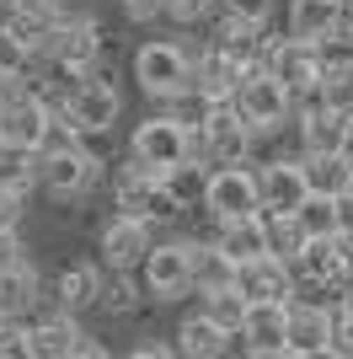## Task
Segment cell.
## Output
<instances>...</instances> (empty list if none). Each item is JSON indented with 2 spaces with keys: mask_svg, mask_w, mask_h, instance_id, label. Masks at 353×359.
Returning <instances> with one entry per match:
<instances>
[{
  "mask_svg": "<svg viewBox=\"0 0 353 359\" xmlns=\"http://www.w3.org/2000/svg\"><path fill=\"white\" fill-rule=\"evenodd\" d=\"M338 22H342V0H289L284 6V32L305 38V43H321L326 32H338Z\"/></svg>",
  "mask_w": 353,
  "mask_h": 359,
  "instance_id": "24",
  "label": "cell"
},
{
  "mask_svg": "<svg viewBox=\"0 0 353 359\" xmlns=\"http://www.w3.org/2000/svg\"><path fill=\"white\" fill-rule=\"evenodd\" d=\"M193 140H198V123H188L182 113H172V107H155L150 118L134 123L129 156L139 166H150V172H166V166H176V161L193 156Z\"/></svg>",
  "mask_w": 353,
  "mask_h": 359,
  "instance_id": "9",
  "label": "cell"
},
{
  "mask_svg": "<svg viewBox=\"0 0 353 359\" xmlns=\"http://www.w3.org/2000/svg\"><path fill=\"white\" fill-rule=\"evenodd\" d=\"M97 311L113 316V322H134V316H145V311H150V295H145V279H139V269H107Z\"/></svg>",
  "mask_w": 353,
  "mask_h": 359,
  "instance_id": "20",
  "label": "cell"
},
{
  "mask_svg": "<svg viewBox=\"0 0 353 359\" xmlns=\"http://www.w3.org/2000/svg\"><path fill=\"white\" fill-rule=\"evenodd\" d=\"M193 247H198V236H155V247L145 252V263H139V279H145V295L150 306H182V300L193 295Z\"/></svg>",
  "mask_w": 353,
  "mask_h": 359,
  "instance_id": "8",
  "label": "cell"
},
{
  "mask_svg": "<svg viewBox=\"0 0 353 359\" xmlns=\"http://www.w3.org/2000/svg\"><path fill=\"white\" fill-rule=\"evenodd\" d=\"M230 102H235V113L251 123L257 140H284L289 123H294V91L284 86L268 65H247V75H241V86H235Z\"/></svg>",
  "mask_w": 353,
  "mask_h": 359,
  "instance_id": "3",
  "label": "cell"
},
{
  "mask_svg": "<svg viewBox=\"0 0 353 359\" xmlns=\"http://www.w3.org/2000/svg\"><path fill=\"white\" fill-rule=\"evenodd\" d=\"M38 300H43V273L32 269L27 257L11 263V269H0V316H22L27 322L38 311Z\"/></svg>",
  "mask_w": 353,
  "mask_h": 359,
  "instance_id": "27",
  "label": "cell"
},
{
  "mask_svg": "<svg viewBox=\"0 0 353 359\" xmlns=\"http://www.w3.org/2000/svg\"><path fill=\"white\" fill-rule=\"evenodd\" d=\"M54 123H59V107H54V91L43 86H22L16 102L0 113V145L6 150H22V156H38V150L54 140Z\"/></svg>",
  "mask_w": 353,
  "mask_h": 359,
  "instance_id": "10",
  "label": "cell"
},
{
  "mask_svg": "<svg viewBox=\"0 0 353 359\" xmlns=\"http://www.w3.org/2000/svg\"><path fill=\"white\" fill-rule=\"evenodd\" d=\"M59 16H64V0H11V11H6V27L22 38V43L38 54L43 38L59 27Z\"/></svg>",
  "mask_w": 353,
  "mask_h": 359,
  "instance_id": "26",
  "label": "cell"
},
{
  "mask_svg": "<svg viewBox=\"0 0 353 359\" xmlns=\"http://www.w3.org/2000/svg\"><path fill=\"white\" fill-rule=\"evenodd\" d=\"M198 140H204L209 166L257 161V135H251V123L235 113V102H204V113H198Z\"/></svg>",
  "mask_w": 353,
  "mask_h": 359,
  "instance_id": "11",
  "label": "cell"
},
{
  "mask_svg": "<svg viewBox=\"0 0 353 359\" xmlns=\"http://www.w3.org/2000/svg\"><path fill=\"white\" fill-rule=\"evenodd\" d=\"M209 241L225 247L235 263H247V257H257V252H273V247H268V215L263 210L235 215V220H214V236Z\"/></svg>",
  "mask_w": 353,
  "mask_h": 359,
  "instance_id": "21",
  "label": "cell"
},
{
  "mask_svg": "<svg viewBox=\"0 0 353 359\" xmlns=\"http://www.w3.org/2000/svg\"><path fill=\"white\" fill-rule=\"evenodd\" d=\"M241 75H247V65L235 60V54H225V48L209 43V54L198 60V75H193V91H198L204 102H230L235 86H241Z\"/></svg>",
  "mask_w": 353,
  "mask_h": 359,
  "instance_id": "23",
  "label": "cell"
},
{
  "mask_svg": "<svg viewBox=\"0 0 353 359\" xmlns=\"http://www.w3.org/2000/svg\"><path fill=\"white\" fill-rule=\"evenodd\" d=\"M235 273H241V263H235L225 247H214L209 236H198V247H193V295L235 285Z\"/></svg>",
  "mask_w": 353,
  "mask_h": 359,
  "instance_id": "28",
  "label": "cell"
},
{
  "mask_svg": "<svg viewBox=\"0 0 353 359\" xmlns=\"http://www.w3.org/2000/svg\"><path fill=\"white\" fill-rule=\"evenodd\" d=\"M338 354L353 359V290L338 300Z\"/></svg>",
  "mask_w": 353,
  "mask_h": 359,
  "instance_id": "40",
  "label": "cell"
},
{
  "mask_svg": "<svg viewBox=\"0 0 353 359\" xmlns=\"http://www.w3.org/2000/svg\"><path fill=\"white\" fill-rule=\"evenodd\" d=\"M263 210V194H257V166H209V188H204V215L214 220H235V215Z\"/></svg>",
  "mask_w": 353,
  "mask_h": 359,
  "instance_id": "13",
  "label": "cell"
},
{
  "mask_svg": "<svg viewBox=\"0 0 353 359\" xmlns=\"http://www.w3.org/2000/svg\"><path fill=\"white\" fill-rule=\"evenodd\" d=\"M129 354L134 359H172L176 354V338H145V344H134Z\"/></svg>",
  "mask_w": 353,
  "mask_h": 359,
  "instance_id": "41",
  "label": "cell"
},
{
  "mask_svg": "<svg viewBox=\"0 0 353 359\" xmlns=\"http://www.w3.org/2000/svg\"><path fill=\"white\" fill-rule=\"evenodd\" d=\"M220 6L241 22H273V11H279V0H220Z\"/></svg>",
  "mask_w": 353,
  "mask_h": 359,
  "instance_id": "38",
  "label": "cell"
},
{
  "mask_svg": "<svg viewBox=\"0 0 353 359\" xmlns=\"http://www.w3.org/2000/svg\"><path fill=\"white\" fill-rule=\"evenodd\" d=\"M316 97H321L326 107H338L342 118H353V65H326Z\"/></svg>",
  "mask_w": 353,
  "mask_h": 359,
  "instance_id": "33",
  "label": "cell"
},
{
  "mask_svg": "<svg viewBox=\"0 0 353 359\" xmlns=\"http://www.w3.org/2000/svg\"><path fill=\"white\" fill-rule=\"evenodd\" d=\"M32 65H38V54H32V48L22 43L6 22H0V75H22V81H27Z\"/></svg>",
  "mask_w": 353,
  "mask_h": 359,
  "instance_id": "34",
  "label": "cell"
},
{
  "mask_svg": "<svg viewBox=\"0 0 353 359\" xmlns=\"http://www.w3.org/2000/svg\"><path fill=\"white\" fill-rule=\"evenodd\" d=\"M166 182V194L176 198V210L193 215V210H204V188H209V161H198V156H188V161H176L161 172Z\"/></svg>",
  "mask_w": 353,
  "mask_h": 359,
  "instance_id": "29",
  "label": "cell"
},
{
  "mask_svg": "<svg viewBox=\"0 0 353 359\" xmlns=\"http://www.w3.org/2000/svg\"><path fill=\"white\" fill-rule=\"evenodd\" d=\"M294 215L305 225V236H338L342 231V215H338V198L332 194H305Z\"/></svg>",
  "mask_w": 353,
  "mask_h": 359,
  "instance_id": "31",
  "label": "cell"
},
{
  "mask_svg": "<svg viewBox=\"0 0 353 359\" xmlns=\"http://www.w3.org/2000/svg\"><path fill=\"white\" fill-rule=\"evenodd\" d=\"M263 215H268V210H263ZM305 241H310V236H305V225H300V215H294V210L268 215V247H273L279 257H289V263H294Z\"/></svg>",
  "mask_w": 353,
  "mask_h": 359,
  "instance_id": "32",
  "label": "cell"
},
{
  "mask_svg": "<svg viewBox=\"0 0 353 359\" xmlns=\"http://www.w3.org/2000/svg\"><path fill=\"white\" fill-rule=\"evenodd\" d=\"M235 285L247 290L251 300H289L294 295V263L279 252H257L241 263V273H235Z\"/></svg>",
  "mask_w": 353,
  "mask_h": 359,
  "instance_id": "19",
  "label": "cell"
},
{
  "mask_svg": "<svg viewBox=\"0 0 353 359\" xmlns=\"http://www.w3.org/2000/svg\"><path fill=\"white\" fill-rule=\"evenodd\" d=\"M193 75H198V70H193L182 38H150V43L134 48V81H139V91H145L155 107L188 97V91H193Z\"/></svg>",
  "mask_w": 353,
  "mask_h": 359,
  "instance_id": "6",
  "label": "cell"
},
{
  "mask_svg": "<svg viewBox=\"0 0 353 359\" xmlns=\"http://www.w3.org/2000/svg\"><path fill=\"white\" fill-rule=\"evenodd\" d=\"M107 182V156L86 135H54L38 150V188L54 204H81Z\"/></svg>",
  "mask_w": 353,
  "mask_h": 359,
  "instance_id": "1",
  "label": "cell"
},
{
  "mask_svg": "<svg viewBox=\"0 0 353 359\" xmlns=\"http://www.w3.org/2000/svg\"><path fill=\"white\" fill-rule=\"evenodd\" d=\"M257 194H263V210L268 215L300 210V198L310 194L305 172H300V150H273V156L257 161Z\"/></svg>",
  "mask_w": 353,
  "mask_h": 359,
  "instance_id": "16",
  "label": "cell"
},
{
  "mask_svg": "<svg viewBox=\"0 0 353 359\" xmlns=\"http://www.w3.org/2000/svg\"><path fill=\"white\" fill-rule=\"evenodd\" d=\"M27 86V81H22V75H0V113H6V107L16 102V91Z\"/></svg>",
  "mask_w": 353,
  "mask_h": 359,
  "instance_id": "42",
  "label": "cell"
},
{
  "mask_svg": "<svg viewBox=\"0 0 353 359\" xmlns=\"http://www.w3.org/2000/svg\"><path fill=\"white\" fill-rule=\"evenodd\" d=\"M300 172H305L310 194H348L353 188V161L348 150H300Z\"/></svg>",
  "mask_w": 353,
  "mask_h": 359,
  "instance_id": "25",
  "label": "cell"
},
{
  "mask_svg": "<svg viewBox=\"0 0 353 359\" xmlns=\"http://www.w3.org/2000/svg\"><path fill=\"white\" fill-rule=\"evenodd\" d=\"M342 150H348V161H353V118H348V135H342Z\"/></svg>",
  "mask_w": 353,
  "mask_h": 359,
  "instance_id": "44",
  "label": "cell"
},
{
  "mask_svg": "<svg viewBox=\"0 0 353 359\" xmlns=\"http://www.w3.org/2000/svg\"><path fill=\"white\" fill-rule=\"evenodd\" d=\"M268 70H273L284 86L294 91V102H305V97H316V91H321V75H326L321 43H305V38L279 32V38H273V48H268Z\"/></svg>",
  "mask_w": 353,
  "mask_h": 359,
  "instance_id": "14",
  "label": "cell"
},
{
  "mask_svg": "<svg viewBox=\"0 0 353 359\" xmlns=\"http://www.w3.org/2000/svg\"><path fill=\"white\" fill-rule=\"evenodd\" d=\"M172 338H176V354H188V359H220L225 348H230V332H225L220 322L204 311V306L182 316Z\"/></svg>",
  "mask_w": 353,
  "mask_h": 359,
  "instance_id": "22",
  "label": "cell"
},
{
  "mask_svg": "<svg viewBox=\"0 0 353 359\" xmlns=\"http://www.w3.org/2000/svg\"><path fill=\"white\" fill-rule=\"evenodd\" d=\"M338 215H342V231L353 236V188H348V194H338Z\"/></svg>",
  "mask_w": 353,
  "mask_h": 359,
  "instance_id": "43",
  "label": "cell"
},
{
  "mask_svg": "<svg viewBox=\"0 0 353 359\" xmlns=\"http://www.w3.org/2000/svg\"><path fill=\"white\" fill-rule=\"evenodd\" d=\"M209 11H214V0H166V22L176 27H204Z\"/></svg>",
  "mask_w": 353,
  "mask_h": 359,
  "instance_id": "36",
  "label": "cell"
},
{
  "mask_svg": "<svg viewBox=\"0 0 353 359\" xmlns=\"http://www.w3.org/2000/svg\"><path fill=\"white\" fill-rule=\"evenodd\" d=\"M113 215H134V220H150L155 231H166V225L182 220V210H176V198L166 194L161 172L139 166L134 156L113 166Z\"/></svg>",
  "mask_w": 353,
  "mask_h": 359,
  "instance_id": "7",
  "label": "cell"
},
{
  "mask_svg": "<svg viewBox=\"0 0 353 359\" xmlns=\"http://www.w3.org/2000/svg\"><path fill=\"white\" fill-rule=\"evenodd\" d=\"M198 306H204L214 322H220L230 338H241V322H247V311H251V295L241 285H225V290H209V295H198Z\"/></svg>",
  "mask_w": 353,
  "mask_h": 359,
  "instance_id": "30",
  "label": "cell"
},
{
  "mask_svg": "<svg viewBox=\"0 0 353 359\" xmlns=\"http://www.w3.org/2000/svg\"><path fill=\"white\" fill-rule=\"evenodd\" d=\"M22 257H27L22 231H16V225H0V269H11V263H22Z\"/></svg>",
  "mask_w": 353,
  "mask_h": 359,
  "instance_id": "39",
  "label": "cell"
},
{
  "mask_svg": "<svg viewBox=\"0 0 353 359\" xmlns=\"http://www.w3.org/2000/svg\"><path fill=\"white\" fill-rule=\"evenodd\" d=\"M338 354V311L321 295H289V359Z\"/></svg>",
  "mask_w": 353,
  "mask_h": 359,
  "instance_id": "12",
  "label": "cell"
},
{
  "mask_svg": "<svg viewBox=\"0 0 353 359\" xmlns=\"http://www.w3.org/2000/svg\"><path fill=\"white\" fill-rule=\"evenodd\" d=\"M54 107L75 135L102 140V135H113L118 118H123V91H118L113 81H102V75H81V81H64V86H59Z\"/></svg>",
  "mask_w": 353,
  "mask_h": 359,
  "instance_id": "4",
  "label": "cell"
},
{
  "mask_svg": "<svg viewBox=\"0 0 353 359\" xmlns=\"http://www.w3.org/2000/svg\"><path fill=\"white\" fill-rule=\"evenodd\" d=\"M102 279H107L102 263H91V257H64L59 273L48 279V295H54V306L86 316V311H97V300H102Z\"/></svg>",
  "mask_w": 353,
  "mask_h": 359,
  "instance_id": "18",
  "label": "cell"
},
{
  "mask_svg": "<svg viewBox=\"0 0 353 359\" xmlns=\"http://www.w3.org/2000/svg\"><path fill=\"white\" fill-rule=\"evenodd\" d=\"M155 225L134 220V215H107L102 231H97V252H102V269H139L145 252L155 247Z\"/></svg>",
  "mask_w": 353,
  "mask_h": 359,
  "instance_id": "15",
  "label": "cell"
},
{
  "mask_svg": "<svg viewBox=\"0 0 353 359\" xmlns=\"http://www.w3.org/2000/svg\"><path fill=\"white\" fill-rule=\"evenodd\" d=\"M118 11H123V22H134V27H150V22L166 16V0H118Z\"/></svg>",
  "mask_w": 353,
  "mask_h": 359,
  "instance_id": "37",
  "label": "cell"
},
{
  "mask_svg": "<svg viewBox=\"0 0 353 359\" xmlns=\"http://www.w3.org/2000/svg\"><path fill=\"white\" fill-rule=\"evenodd\" d=\"M27 204H32L27 188H16V182L0 177V225H22L27 220Z\"/></svg>",
  "mask_w": 353,
  "mask_h": 359,
  "instance_id": "35",
  "label": "cell"
},
{
  "mask_svg": "<svg viewBox=\"0 0 353 359\" xmlns=\"http://www.w3.org/2000/svg\"><path fill=\"white\" fill-rule=\"evenodd\" d=\"M102 48H107V32H102V22H97V11H86V6H64L59 27L48 32L43 48H38V65H43L48 81H54V97H59L64 81H81L91 65L102 60Z\"/></svg>",
  "mask_w": 353,
  "mask_h": 359,
  "instance_id": "2",
  "label": "cell"
},
{
  "mask_svg": "<svg viewBox=\"0 0 353 359\" xmlns=\"http://www.w3.org/2000/svg\"><path fill=\"white\" fill-rule=\"evenodd\" d=\"M27 359H102L107 344L97 332L81 327V316L54 306V311H32L27 316V338H22Z\"/></svg>",
  "mask_w": 353,
  "mask_h": 359,
  "instance_id": "5",
  "label": "cell"
},
{
  "mask_svg": "<svg viewBox=\"0 0 353 359\" xmlns=\"http://www.w3.org/2000/svg\"><path fill=\"white\" fill-rule=\"evenodd\" d=\"M241 348L251 359H289V300H251L241 322Z\"/></svg>",
  "mask_w": 353,
  "mask_h": 359,
  "instance_id": "17",
  "label": "cell"
}]
</instances>
